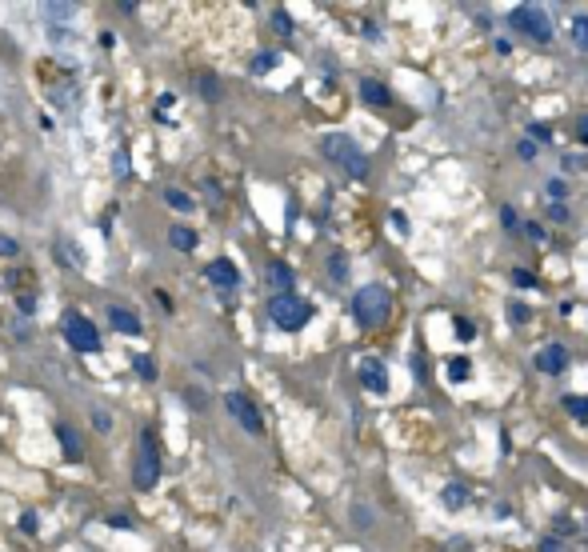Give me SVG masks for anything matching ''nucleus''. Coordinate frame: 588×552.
<instances>
[{"label":"nucleus","instance_id":"3","mask_svg":"<svg viewBox=\"0 0 588 552\" xmlns=\"http://www.w3.org/2000/svg\"><path fill=\"white\" fill-rule=\"evenodd\" d=\"M160 477V448H157V432L145 429L136 441V456H133V484L136 489H152Z\"/></svg>","mask_w":588,"mask_h":552},{"label":"nucleus","instance_id":"15","mask_svg":"<svg viewBox=\"0 0 588 552\" xmlns=\"http://www.w3.org/2000/svg\"><path fill=\"white\" fill-rule=\"evenodd\" d=\"M169 240H172V248H180V252H192V248H196V233H192V228H184V224H172Z\"/></svg>","mask_w":588,"mask_h":552},{"label":"nucleus","instance_id":"2","mask_svg":"<svg viewBox=\"0 0 588 552\" xmlns=\"http://www.w3.org/2000/svg\"><path fill=\"white\" fill-rule=\"evenodd\" d=\"M320 152L329 160H336L353 180H365L368 176V160H365V152L353 145V136H344V133H329L324 140H320Z\"/></svg>","mask_w":588,"mask_h":552},{"label":"nucleus","instance_id":"6","mask_svg":"<svg viewBox=\"0 0 588 552\" xmlns=\"http://www.w3.org/2000/svg\"><path fill=\"white\" fill-rule=\"evenodd\" d=\"M508 25L520 28L525 37H532L537 44H544V40H552V25H549V13L544 8H532V4H520V8H513V16H508Z\"/></svg>","mask_w":588,"mask_h":552},{"label":"nucleus","instance_id":"10","mask_svg":"<svg viewBox=\"0 0 588 552\" xmlns=\"http://www.w3.org/2000/svg\"><path fill=\"white\" fill-rule=\"evenodd\" d=\"M564 364H568V352H564L561 344H544L537 352V368L544 372V376H561Z\"/></svg>","mask_w":588,"mask_h":552},{"label":"nucleus","instance_id":"31","mask_svg":"<svg viewBox=\"0 0 588 552\" xmlns=\"http://www.w3.org/2000/svg\"><path fill=\"white\" fill-rule=\"evenodd\" d=\"M516 152H520V160H537V152H540V148L532 145V140H520V145H516Z\"/></svg>","mask_w":588,"mask_h":552},{"label":"nucleus","instance_id":"35","mask_svg":"<svg viewBox=\"0 0 588 552\" xmlns=\"http://www.w3.org/2000/svg\"><path fill=\"white\" fill-rule=\"evenodd\" d=\"M549 221H552V224L568 221V209H564V204H552V209H549Z\"/></svg>","mask_w":588,"mask_h":552},{"label":"nucleus","instance_id":"41","mask_svg":"<svg viewBox=\"0 0 588 552\" xmlns=\"http://www.w3.org/2000/svg\"><path fill=\"white\" fill-rule=\"evenodd\" d=\"M532 136L537 140H549V124H532Z\"/></svg>","mask_w":588,"mask_h":552},{"label":"nucleus","instance_id":"39","mask_svg":"<svg viewBox=\"0 0 588 552\" xmlns=\"http://www.w3.org/2000/svg\"><path fill=\"white\" fill-rule=\"evenodd\" d=\"M576 136H580V140H584V145H588V112H584V116H580V121H576Z\"/></svg>","mask_w":588,"mask_h":552},{"label":"nucleus","instance_id":"34","mask_svg":"<svg viewBox=\"0 0 588 552\" xmlns=\"http://www.w3.org/2000/svg\"><path fill=\"white\" fill-rule=\"evenodd\" d=\"M200 88H204V97H209V100L221 97V88H216V80H212V76H204V80H200Z\"/></svg>","mask_w":588,"mask_h":552},{"label":"nucleus","instance_id":"32","mask_svg":"<svg viewBox=\"0 0 588 552\" xmlns=\"http://www.w3.org/2000/svg\"><path fill=\"white\" fill-rule=\"evenodd\" d=\"M16 252H20V245L13 236H0V257H16Z\"/></svg>","mask_w":588,"mask_h":552},{"label":"nucleus","instance_id":"19","mask_svg":"<svg viewBox=\"0 0 588 552\" xmlns=\"http://www.w3.org/2000/svg\"><path fill=\"white\" fill-rule=\"evenodd\" d=\"M564 408H568V417L588 420V396H564Z\"/></svg>","mask_w":588,"mask_h":552},{"label":"nucleus","instance_id":"16","mask_svg":"<svg viewBox=\"0 0 588 552\" xmlns=\"http://www.w3.org/2000/svg\"><path fill=\"white\" fill-rule=\"evenodd\" d=\"M441 501H444V508H448V513H460V508H465V501H468V489H465V484H448V489L441 492Z\"/></svg>","mask_w":588,"mask_h":552},{"label":"nucleus","instance_id":"13","mask_svg":"<svg viewBox=\"0 0 588 552\" xmlns=\"http://www.w3.org/2000/svg\"><path fill=\"white\" fill-rule=\"evenodd\" d=\"M360 100H365V104H376V109H384V104H388V88L380 85V80H372V76H368V80H360Z\"/></svg>","mask_w":588,"mask_h":552},{"label":"nucleus","instance_id":"4","mask_svg":"<svg viewBox=\"0 0 588 552\" xmlns=\"http://www.w3.org/2000/svg\"><path fill=\"white\" fill-rule=\"evenodd\" d=\"M269 317H272V324H276V329L296 332V329H305V324H308V317H312V305H308V300H300V296H293V293H281V296H272V300H269Z\"/></svg>","mask_w":588,"mask_h":552},{"label":"nucleus","instance_id":"40","mask_svg":"<svg viewBox=\"0 0 588 552\" xmlns=\"http://www.w3.org/2000/svg\"><path fill=\"white\" fill-rule=\"evenodd\" d=\"M20 312H25V317H32V312H37V305H32V296H20Z\"/></svg>","mask_w":588,"mask_h":552},{"label":"nucleus","instance_id":"33","mask_svg":"<svg viewBox=\"0 0 588 552\" xmlns=\"http://www.w3.org/2000/svg\"><path fill=\"white\" fill-rule=\"evenodd\" d=\"M508 317H513V324H525V320H528V308L516 300V305H508Z\"/></svg>","mask_w":588,"mask_h":552},{"label":"nucleus","instance_id":"38","mask_svg":"<svg viewBox=\"0 0 588 552\" xmlns=\"http://www.w3.org/2000/svg\"><path fill=\"white\" fill-rule=\"evenodd\" d=\"M501 221H504V228H516V212L508 209V204H504V209H501Z\"/></svg>","mask_w":588,"mask_h":552},{"label":"nucleus","instance_id":"5","mask_svg":"<svg viewBox=\"0 0 588 552\" xmlns=\"http://www.w3.org/2000/svg\"><path fill=\"white\" fill-rule=\"evenodd\" d=\"M61 332H64V341L73 344L76 352H100L97 324H92L88 317H80V312H64V317H61Z\"/></svg>","mask_w":588,"mask_h":552},{"label":"nucleus","instance_id":"17","mask_svg":"<svg viewBox=\"0 0 588 552\" xmlns=\"http://www.w3.org/2000/svg\"><path fill=\"white\" fill-rule=\"evenodd\" d=\"M164 204H172L176 212H192V197H184L180 188H164Z\"/></svg>","mask_w":588,"mask_h":552},{"label":"nucleus","instance_id":"36","mask_svg":"<svg viewBox=\"0 0 588 552\" xmlns=\"http://www.w3.org/2000/svg\"><path fill=\"white\" fill-rule=\"evenodd\" d=\"M392 228L408 236V221H405V212H392Z\"/></svg>","mask_w":588,"mask_h":552},{"label":"nucleus","instance_id":"21","mask_svg":"<svg viewBox=\"0 0 588 552\" xmlns=\"http://www.w3.org/2000/svg\"><path fill=\"white\" fill-rule=\"evenodd\" d=\"M76 8L73 4H44V16H52V25H61V20H68Z\"/></svg>","mask_w":588,"mask_h":552},{"label":"nucleus","instance_id":"26","mask_svg":"<svg viewBox=\"0 0 588 552\" xmlns=\"http://www.w3.org/2000/svg\"><path fill=\"white\" fill-rule=\"evenodd\" d=\"M272 28H276L281 37H293V20H288V13H284V8H276V13H272Z\"/></svg>","mask_w":588,"mask_h":552},{"label":"nucleus","instance_id":"9","mask_svg":"<svg viewBox=\"0 0 588 552\" xmlns=\"http://www.w3.org/2000/svg\"><path fill=\"white\" fill-rule=\"evenodd\" d=\"M204 276H209V284H216V288H228V293L240 284V272H236V264H233L228 257H216L209 269H204Z\"/></svg>","mask_w":588,"mask_h":552},{"label":"nucleus","instance_id":"42","mask_svg":"<svg viewBox=\"0 0 588 552\" xmlns=\"http://www.w3.org/2000/svg\"><path fill=\"white\" fill-rule=\"evenodd\" d=\"M540 552H564V548L556 544V540H544V544H540Z\"/></svg>","mask_w":588,"mask_h":552},{"label":"nucleus","instance_id":"14","mask_svg":"<svg viewBox=\"0 0 588 552\" xmlns=\"http://www.w3.org/2000/svg\"><path fill=\"white\" fill-rule=\"evenodd\" d=\"M269 284L276 288V296H281V293H293V269H288V264H281V260H272V264H269Z\"/></svg>","mask_w":588,"mask_h":552},{"label":"nucleus","instance_id":"23","mask_svg":"<svg viewBox=\"0 0 588 552\" xmlns=\"http://www.w3.org/2000/svg\"><path fill=\"white\" fill-rule=\"evenodd\" d=\"M549 197H552V204H564V197H568V180L552 176V180H549Z\"/></svg>","mask_w":588,"mask_h":552},{"label":"nucleus","instance_id":"11","mask_svg":"<svg viewBox=\"0 0 588 552\" xmlns=\"http://www.w3.org/2000/svg\"><path fill=\"white\" fill-rule=\"evenodd\" d=\"M56 441H61V453L68 456V460H85V444H80V436H76L68 424H61V429H56Z\"/></svg>","mask_w":588,"mask_h":552},{"label":"nucleus","instance_id":"28","mask_svg":"<svg viewBox=\"0 0 588 552\" xmlns=\"http://www.w3.org/2000/svg\"><path fill=\"white\" fill-rule=\"evenodd\" d=\"M92 429H97V432H109V429H112V417L97 408V412H92Z\"/></svg>","mask_w":588,"mask_h":552},{"label":"nucleus","instance_id":"22","mask_svg":"<svg viewBox=\"0 0 588 552\" xmlns=\"http://www.w3.org/2000/svg\"><path fill=\"white\" fill-rule=\"evenodd\" d=\"M272 68H276V52H264V56H252V73H257V76L272 73Z\"/></svg>","mask_w":588,"mask_h":552},{"label":"nucleus","instance_id":"27","mask_svg":"<svg viewBox=\"0 0 588 552\" xmlns=\"http://www.w3.org/2000/svg\"><path fill=\"white\" fill-rule=\"evenodd\" d=\"M513 284H516V288H532V284H537V276H532L528 269H516V272H513Z\"/></svg>","mask_w":588,"mask_h":552},{"label":"nucleus","instance_id":"18","mask_svg":"<svg viewBox=\"0 0 588 552\" xmlns=\"http://www.w3.org/2000/svg\"><path fill=\"white\" fill-rule=\"evenodd\" d=\"M468 376H472V364H468L465 356H456V360H448V381H468Z\"/></svg>","mask_w":588,"mask_h":552},{"label":"nucleus","instance_id":"7","mask_svg":"<svg viewBox=\"0 0 588 552\" xmlns=\"http://www.w3.org/2000/svg\"><path fill=\"white\" fill-rule=\"evenodd\" d=\"M224 408L233 412V417H236V424H240V429H245V432H252V436H260V432H264V420H260V408L252 405V400H248L245 393H228V396H224Z\"/></svg>","mask_w":588,"mask_h":552},{"label":"nucleus","instance_id":"29","mask_svg":"<svg viewBox=\"0 0 588 552\" xmlns=\"http://www.w3.org/2000/svg\"><path fill=\"white\" fill-rule=\"evenodd\" d=\"M20 528H25L28 536H32V532L40 528V516H37V513H20Z\"/></svg>","mask_w":588,"mask_h":552},{"label":"nucleus","instance_id":"20","mask_svg":"<svg viewBox=\"0 0 588 552\" xmlns=\"http://www.w3.org/2000/svg\"><path fill=\"white\" fill-rule=\"evenodd\" d=\"M329 272H332V281H336V284L348 281V260H344L341 252H332V257H329Z\"/></svg>","mask_w":588,"mask_h":552},{"label":"nucleus","instance_id":"12","mask_svg":"<svg viewBox=\"0 0 588 552\" xmlns=\"http://www.w3.org/2000/svg\"><path fill=\"white\" fill-rule=\"evenodd\" d=\"M109 320H112V329L124 332V336H136L140 332V317L128 312V308H109Z\"/></svg>","mask_w":588,"mask_h":552},{"label":"nucleus","instance_id":"30","mask_svg":"<svg viewBox=\"0 0 588 552\" xmlns=\"http://www.w3.org/2000/svg\"><path fill=\"white\" fill-rule=\"evenodd\" d=\"M456 336H460V341H472V336H477V329H472L465 317H456Z\"/></svg>","mask_w":588,"mask_h":552},{"label":"nucleus","instance_id":"25","mask_svg":"<svg viewBox=\"0 0 588 552\" xmlns=\"http://www.w3.org/2000/svg\"><path fill=\"white\" fill-rule=\"evenodd\" d=\"M133 368L145 376V381H152L157 376V364H152V356H133Z\"/></svg>","mask_w":588,"mask_h":552},{"label":"nucleus","instance_id":"8","mask_svg":"<svg viewBox=\"0 0 588 552\" xmlns=\"http://www.w3.org/2000/svg\"><path fill=\"white\" fill-rule=\"evenodd\" d=\"M360 384H365L368 393H388V372H384V360H376V356H365L360 360Z\"/></svg>","mask_w":588,"mask_h":552},{"label":"nucleus","instance_id":"37","mask_svg":"<svg viewBox=\"0 0 588 552\" xmlns=\"http://www.w3.org/2000/svg\"><path fill=\"white\" fill-rule=\"evenodd\" d=\"M116 176H121V180L128 176V157H124V152H116Z\"/></svg>","mask_w":588,"mask_h":552},{"label":"nucleus","instance_id":"1","mask_svg":"<svg viewBox=\"0 0 588 552\" xmlns=\"http://www.w3.org/2000/svg\"><path fill=\"white\" fill-rule=\"evenodd\" d=\"M388 308H392V296L384 284H365L360 293L353 296V317L360 329H380L388 320Z\"/></svg>","mask_w":588,"mask_h":552},{"label":"nucleus","instance_id":"24","mask_svg":"<svg viewBox=\"0 0 588 552\" xmlns=\"http://www.w3.org/2000/svg\"><path fill=\"white\" fill-rule=\"evenodd\" d=\"M572 40L580 49H588V16H576L572 20Z\"/></svg>","mask_w":588,"mask_h":552}]
</instances>
